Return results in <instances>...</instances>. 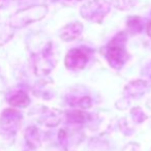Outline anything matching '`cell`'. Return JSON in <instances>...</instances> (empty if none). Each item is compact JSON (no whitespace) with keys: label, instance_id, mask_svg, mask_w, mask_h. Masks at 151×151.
I'll return each instance as SVG.
<instances>
[{"label":"cell","instance_id":"cell-6","mask_svg":"<svg viewBox=\"0 0 151 151\" xmlns=\"http://www.w3.org/2000/svg\"><path fill=\"white\" fill-rule=\"evenodd\" d=\"M151 89V82L146 80H136L129 82L124 88L126 95L129 97H140Z\"/></svg>","mask_w":151,"mask_h":151},{"label":"cell","instance_id":"cell-10","mask_svg":"<svg viewBox=\"0 0 151 151\" xmlns=\"http://www.w3.org/2000/svg\"><path fill=\"white\" fill-rule=\"evenodd\" d=\"M9 104L12 106H14V107L25 108L30 104V99L27 93L21 91V92H18L17 94L13 95L9 99Z\"/></svg>","mask_w":151,"mask_h":151},{"label":"cell","instance_id":"cell-8","mask_svg":"<svg viewBox=\"0 0 151 151\" xmlns=\"http://www.w3.org/2000/svg\"><path fill=\"white\" fill-rule=\"evenodd\" d=\"M26 141L31 148L40 147V144H42L40 130L36 127H33V126H30L29 128H27L26 129Z\"/></svg>","mask_w":151,"mask_h":151},{"label":"cell","instance_id":"cell-16","mask_svg":"<svg viewBox=\"0 0 151 151\" xmlns=\"http://www.w3.org/2000/svg\"><path fill=\"white\" fill-rule=\"evenodd\" d=\"M143 69H144V70H143V73H144L145 76H147L148 78L151 79V61L147 63L146 66H145Z\"/></svg>","mask_w":151,"mask_h":151},{"label":"cell","instance_id":"cell-14","mask_svg":"<svg viewBox=\"0 0 151 151\" xmlns=\"http://www.w3.org/2000/svg\"><path fill=\"white\" fill-rule=\"evenodd\" d=\"M76 104H73V106H77V107H80L82 109H88L91 107V99L89 96H83L80 99H76Z\"/></svg>","mask_w":151,"mask_h":151},{"label":"cell","instance_id":"cell-13","mask_svg":"<svg viewBox=\"0 0 151 151\" xmlns=\"http://www.w3.org/2000/svg\"><path fill=\"white\" fill-rule=\"evenodd\" d=\"M130 116H132L134 122H136V123H142L147 119L146 114L144 113V111L140 107L132 108V111H130Z\"/></svg>","mask_w":151,"mask_h":151},{"label":"cell","instance_id":"cell-2","mask_svg":"<svg viewBox=\"0 0 151 151\" xmlns=\"http://www.w3.org/2000/svg\"><path fill=\"white\" fill-rule=\"evenodd\" d=\"M110 9V3L106 0H93L83 5L81 15L88 21L99 23L109 14Z\"/></svg>","mask_w":151,"mask_h":151},{"label":"cell","instance_id":"cell-3","mask_svg":"<svg viewBox=\"0 0 151 151\" xmlns=\"http://www.w3.org/2000/svg\"><path fill=\"white\" fill-rule=\"evenodd\" d=\"M47 12L48 9L46 6H33L23 9L13 17L12 25L14 27H24L28 24L42 19L46 16Z\"/></svg>","mask_w":151,"mask_h":151},{"label":"cell","instance_id":"cell-12","mask_svg":"<svg viewBox=\"0 0 151 151\" xmlns=\"http://www.w3.org/2000/svg\"><path fill=\"white\" fill-rule=\"evenodd\" d=\"M127 27L132 33H138V32H140L142 30V21H141V19L139 17L129 18L127 21Z\"/></svg>","mask_w":151,"mask_h":151},{"label":"cell","instance_id":"cell-4","mask_svg":"<svg viewBox=\"0 0 151 151\" xmlns=\"http://www.w3.org/2000/svg\"><path fill=\"white\" fill-rule=\"evenodd\" d=\"M56 65V59L53 54V51L51 46L46 48L42 53L37 54L33 59V68L35 75L38 77H42L54 69Z\"/></svg>","mask_w":151,"mask_h":151},{"label":"cell","instance_id":"cell-9","mask_svg":"<svg viewBox=\"0 0 151 151\" xmlns=\"http://www.w3.org/2000/svg\"><path fill=\"white\" fill-rule=\"evenodd\" d=\"M66 118L68 119L69 122L75 124L78 123H84L88 120L89 115L85 111H81V110H73V111H68L65 114Z\"/></svg>","mask_w":151,"mask_h":151},{"label":"cell","instance_id":"cell-18","mask_svg":"<svg viewBox=\"0 0 151 151\" xmlns=\"http://www.w3.org/2000/svg\"><path fill=\"white\" fill-rule=\"evenodd\" d=\"M147 33H148V35L151 38V22H149L148 26H147Z\"/></svg>","mask_w":151,"mask_h":151},{"label":"cell","instance_id":"cell-1","mask_svg":"<svg viewBox=\"0 0 151 151\" xmlns=\"http://www.w3.org/2000/svg\"><path fill=\"white\" fill-rule=\"evenodd\" d=\"M125 40L126 38L123 33L116 35L109 44L107 52H106V57H107L109 64L117 70L121 69L122 66L127 61V53L124 49Z\"/></svg>","mask_w":151,"mask_h":151},{"label":"cell","instance_id":"cell-7","mask_svg":"<svg viewBox=\"0 0 151 151\" xmlns=\"http://www.w3.org/2000/svg\"><path fill=\"white\" fill-rule=\"evenodd\" d=\"M83 31V25L80 22H73L64 26L60 31V38L64 42H71L80 37Z\"/></svg>","mask_w":151,"mask_h":151},{"label":"cell","instance_id":"cell-11","mask_svg":"<svg viewBox=\"0 0 151 151\" xmlns=\"http://www.w3.org/2000/svg\"><path fill=\"white\" fill-rule=\"evenodd\" d=\"M61 117H62V113L58 110H51L48 112L45 117L44 123L45 125L49 126V127H54L57 126L61 121Z\"/></svg>","mask_w":151,"mask_h":151},{"label":"cell","instance_id":"cell-5","mask_svg":"<svg viewBox=\"0 0 151 151\" xmlns=\"http://www.w3.org/2000/svg\"><path fill=\"white\" fill-rule=\"evenodd\" d=\"M88 55L82 49L73 48L68 51L64 59V64L67 69L70 70H81L87 64Z\"/></svg>","mask_w":151,"mask_h":151},{"label":"cell","instance_id":"cell-17","mask_svg":"<svg viewBox=\"0 0 151 151\" xmlns=\"http://www.w3.org/2000/svg\"><path fill=\"white\" fill-rule=\"evenodd\" d=\"M62 1H64V2H67L68 4H73V3L79 2V1H81V0H62Z\"/></svg>","mask_w":151,"mask_h":151},{"label":"cell","instance_id":"cell-15","mask_svg":"<svg viewBox=\"0 0 151 151\" xmlns=\"http://www.w3.org/2000/svg\"><path fill=\"white\" fill-rule=\"evenodd\" d=\"M114 3L119 9H128L134 5V0H114Z\"/></svg>","mask_w":151,"mask_h":151}]
</instances>
